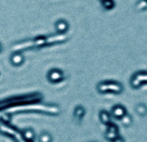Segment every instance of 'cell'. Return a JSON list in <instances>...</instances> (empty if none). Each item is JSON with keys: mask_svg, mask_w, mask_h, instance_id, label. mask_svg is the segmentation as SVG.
<instances>
[{"mask_svg": "<svg viewBox=\"0 0 147 142\" xmlns=\"http://www.w3.org/2000/svg\"><path fill=\"white\" fill-rule=\"evenodd\" d=\"M13 112H22V111H39L50 115H58L59 113V109L56 105L40 104L39 103H32L27 104L17 105L9 109Z\"/></svg>", "mask_w": 147, "mask_h": 142, "instance_id": "cell-1", "label": "cell"}, {"mask_svg": "<svg viewBox=\"0 0 147 142\" xmlns=\"http://www.w3.org/2000/svg\"><path fill=\"white\" fill-rule=\"evenodd\" d=\"M41 99H42V96L39 93L31 94V95L25 96V97H12V98L0 102V110H5V109H10L12 107L17 106V105H22V104L40 103L41 101Z\"/></svg>", "mask_w": 147, "mask_h": 142, "instance_id": "cell-2", "label": "cell"}, {"mask_svg": "<svg viewBox=\"0 0 147 142\" xmlns=\"http://www.w3.org/2000/svg\"><path fill=\"white\" fill-rule=\"evenodd\" d=\"M97 91L100 93L105 94V93H113V94H121L123 91V85L114 80H108V81H102L98 83Z\"/></svg>", "mask_w": 147, "mask_h": 142, "instance_id": "cell-3", "label": "cell"}, {"mask_svg": "<svg viewBox=\"0 0 147 142\" xmlns=\"http://www.w3.org/2000/svg\"><path fill=\"white\" fill-rule=\"evenodd\" d=\"M0 132L9 137L13 138L16 141H22L23 137L22 135V132L18 131L17 129H16L15 128L11 127L9 125V123H1L0 124Z\"/></svg>", "mask_w": 147, "mask_h": 142, "instance_id": "cell-4", "label": "cell"}, {"mask_svg": "<svg viewBox=\"0 0 147 142\" xmlns=\"http://www.w3.org/2000/svg\"><path fill=\"white\" fill-rule=\"evenodd\" d=\"M105 138L111 141H117L121 138L119 134V128L115 123L109 122L107 125V130L105 133Z\"/></svg>", "mask_w": 147, "mask_h": 142, "instance_id": "cell-5", "label": "cell"}, {"mask_svg": "<svg viewBox=\"0 0 147 142\" xmlns=\"http://www.w3.org/2000/svg\"><path fill=\"white\" fill-rule=\"evenodd\" d=\"M34 47V40H28V41H24L14 44L11 47V49L13 52H20L22 50H25V49L31 48Z\"/></svg>", "mask_w": 147, "mask_h": 142, "instance_id": "cell-6", "label": "cell"}, {"mask_svg": "<svg viewBox=\"0 0 147 142\" xmlns=\"http://www.w3.org/2000/svg\"><path fill=\"white\" fill-rule=\"evenodd\" d=\"M47 78L51 83H59L63 80L64 74L59 69H52L47 73Z\"/></svg>", "mask_w": 147, "mask_h": 142, "instance_id": "cell-7", "label": "cell"}, {"mask_svg": "<svg viewBox=\"0 0 147 142\" xmlns=\"http://www.w3.org/2000/svg\"><path fill=\"white\" fill-rule=\"evenodd\" d=\"M67 39V36L65 34H58L55 35H50L47 37L46 41V45H52L54 43H59V42H64Z\"/></svg>", "mask_w": 147, "mask_h": 142, "instance_id": "cell-8", "label": "cell"}, {"mask_svg": "<svg viewBox=\"0 0 147 142\" xmlns=\"http://www.w3.org/2000/svg\"><path fill=\"white\" fill-rule=\"evenodd\" d=\"M111 113L112 116L116 118V119H121L125 114H127V110L123 105L121 104H117L115 106H114L111 110Z\"/></svg>", "mask_w": 147, "mask_h": 142, "instance_id": "cell-9", "label": "cell"}, {"mask_svg": "<svg viewBox=\"0 0 147 142\" xmlns=\"http://www.w3.org/2000/svg\"><path fill=\"white\" fill-rule=\"evenodd\" d=\"M10 62L15 66H20L24 62V57L20 52H14L11 54Z\"/></svg>", "mask_w": 147, "mask_h": 142, "instance_id": "cell-10", "label": "cell"}, {"mask_svg": "<svg viewBox=\"0 0 147 142\" xmlns=\"http://www.w3.org/2000/svg\"><path fill=\"white\" fill-rule=\"evenodd\" d=\"M55 28H56V30L58 31V33L65 34L68 30L69 25H68L66 21H65V20H59L55 23Z\"/></svg>", "mask_w": 147, "mask_h": 142, "instance_id": "cell-11", "label": "cell"}, {"mask_svg": "<svg viewBox=\"0 0 147 142\" xmlns=\"http://www.w3.org/2000/svg\"><path fill=\"white\" fill-rule=\"evenodd\" d=\"M99 119L102 123L108 125L109 122H111V116L110 114L106 110H101L99 113Z\"/></svg>", "mask_w": 147, "mask_h": 142, "instance_id": "cell-12", "label": "cell"}, {"mask_svg": "<svg viewBox=\"0 0 147 142\" xmlns=\"http://www.w3.org/2000/svg\"><path fill=\"white\" fill-rule=\"evenodd\" d=\"M23 140L26 141H32L34 138V132L31 128H27L22 132Z\"/></svg>", "mask_w": 147, "mask_h": 142, "instance_id": "cell-13", "label": "cell"}, {"mask_svg": "<svg viewBox=\"0 0 147 142\" xmlns=\"http://www.w3.org/2000/svg\"><path fill=\"white\" fill-rule=\"evenodd\" d=\"M134 76L143 85L144 83H147V72L146 71H140L134 74Z\"/></svg>", "mask_w": 147, "mask_h": 142, "instance_id": "cell-14", "label": "cell"}, {"mask_svg": "<svg viewBox=\"0 0 147 142\" xmlns=\"http://www.w3.org/2000/svg\"><path fill=\"white\" fill-rule=\"evenodd\" d=\"M85 115V110L82 106H78L74 110V117L77 120H82V118Z\"/></svg>", "mask_w": 147, "mask_h": 142, "instance_id": "cell-15", "label": "cell"}, {"mask_svg": "<svg viewBox=\"0 0 147 142\" xmlns=\"http://www.w3.org/2000/svg\"><path fill=\"white\" fill-rule=\"evenodd\" d=\"M135 110H136L137 114L140 116L144 117L147 115V107L144 103H139L135 107Z\"/></svg>", "mask_w": 147, "mask_h": 142, "instance_id": "cell-16", "label": "cell"}, {"mask_svg": "<svg viewBox=\"0 0 147 142\" xmlns=\"http://www.w3.org/2000/svg\"><path fill=\"white\" fill-rule=\"evenodd\" d=\"M120 120H121L122 125L125 126V127H129V126L132 124V122H133V118H132V116H131L129 114H127V113L125 114Z\"/></svg>", "mask_w": 147, "mask_h": 142, "instance_id": "cell-17", "label": "cell"}, {"mask_svg": "<svg viewBox=\"0 0 147 142\" xmlns=\"http://www.w3.org/2000/svg\"><path fill=\"white\" fill-rule=\"evenodd\" d=\"M102 5L105 9H112L115 6V0H101Z\"/></svg>", "mask_w": 147, "mask_h": 142, "instance_id": "cell-18", "label": "cell"}, {"mask_svg": "<svg viewBox=\"0 0 147 142\" xmlns=\"http://www.w3.org/2000/svg\"><path fill=\"white\" fill-rule=\"evenodd\" d=\"M34 41V47H43L46 45L47 37L46 36H38Z\"/></svg>", "mask_w": 147, "mask_h": 142, "instance_id": "cell-19", "label": "cell"}, {"mask_svg": "<svg viewBox=\"0 0 147 142\" xmlns=\"http://www.w3.org/2000/svg\"><path fill=\"white\" fill-rule=\"evenodd\" d=\"M130 85H131V86H132V88L133 89H135V90H138V89H140V87H141V85H142V84L133 75L132 76V78H131V79H130Z\"/></svg>", "mask_w": 147, "mask_h": 142, "instance_id": "cell-20", "label": "cell"}, {"mask_svg": "<svg viewBox=\"0 0 147 142\" xmlns=\"http://www.w3.org/2000/svg\"><path fill=\"white\" fill-rule=\"evenodd\" d=\"M136 9L139 11H144L147 9V3L145 0H140L136 4Z\"/></svg>", "mask_w": 147, "mask_h": 142, "instance_id": "cell-21", "label": "cell"}, {"mask_svg": "<svg viewBox=\"0 0 147 142\" xmlns=\"http://www.w3.org/2000/svg\"><path fill=\"white\" fill-rule=\"evenodd\" d=\"M40 141L41 142H50L52 141V136L47 134V133H44L40 135Z\"/></svg>", "mask_w": 147, "mask_h": 142, "instance_id": "cell-22", "label": "cell"}, {"mask_svg": "<svg viewBox=\"0 0 147 142\" xmlns=\"http://www.w3.org/2000/svg\"><path fill=\"white\" fill-rule=\"evenodd\" d=\"M0 120L4 122V123H9V121H10V116L8 114V113H5L3 115H1L0 116Z\"/></svg>", "mask_w": 147, "mask_h": 142, "instance_id": "cell-23", "label": "cell"}, {"mask_svg": "<svg viewBox=\"0 0 147 142\" xmlns=\"http://www.w3.org/2000/svg\"><path fill=\"white\" fill-rule=\"evenodd\" d=\"M1 51H2V46H1V44H0V53H1Z\"/></svg>", "mask_w": 147, "mask_h": 142, "instance_id": "cell-24", "label": "cell"}, {"mask_svg": "<svg viewBox=\"0 0 147 142\" xmlns=\"http://www.w3.org/2000/svg\"><path fill=\"white\" fill-rule=\"evenodd\" d=\"M145 1H146V3H147V0H145Z\"/></svg>", "mask_w": 147, "mask_h": 142, "instance_id": "cell-25", "label": "cell"}, {"mask_svg": "<svg viewBox=\"0 0 147 142\" xmlns=\"http://www.w3.org/2000/svg\"><path fill=\"white\" fill-rule=\"evenodd\" d=\"M0 116H1V115H0Z\"/></svg>", "mask_w": 147, "mask_h": 142, "instance_id": "cell-26", "label": "cell"}]
</instances>
